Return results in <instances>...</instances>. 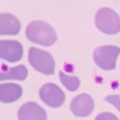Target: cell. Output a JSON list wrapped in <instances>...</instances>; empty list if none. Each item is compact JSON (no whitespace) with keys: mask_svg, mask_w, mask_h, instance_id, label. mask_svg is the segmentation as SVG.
Returning a JSON list of instances; mask_svg holds the SVG:
<instances>
[{"mask_svg":"<svg viewBox=\"0 0 120 120\" xmlns=\"http://www.w3.org/2000/svg\"><path fill=\"white\" fill-rule=\"evenodd\" d=\"M29 63L31 64V66L39 73L51 75L54 73L55 64L54 59L49 52L40 50L38 48H30L29 50Z\"/></svg>","mask_w":120,"mask_h":120,"instance_id":"3957f363","label":"cell"},{"mask_svg":"<svg viewBox=\"0 0 120 120\" xmlns=\"http://www.w3.org/2000/svg\"><path fill=\"white\" fill-rule=\"evenodd\" d=\"M40 98L50 108H59L65 101L63 90L55 84H45L40 89Z\"/></svg>","mask_w":120,"mask_h":120,"instance_id":"5b68a950","label":"cell"},{"mask_svg":"<svg viewBox=\"0 0 120 120\" xmlns=\"http://www.w3.org/2000/svg\"><path fill=\"white\" fill-rule=\"evenodd\" d=\"M95 25L105 34H118L120 31V16L110 8H101L95 15Z\"/></svg>","mask_w":120,"mask_h":120,"instance_id":"7a4b0ae2","label":"cell"},{"mask_svg":"<svg viewBox=\"0 0 120 120\" xmlns=\"http://www.w3.org/2000/svg\"><path fill=\"white\" fill-rule=\"evenodd\" d=\"M28 76V70L24 65L15 66L13 69L9 70H3L1 75H0V80H24Z\"/></svg>","mask_w":120,"mask_h":120,"instance_id":"8fae6325","label":"cell"},{"mask_svg":"<svg viewBox=\"0 0 120 120\" xmlns=\"http://www.w3.org/2000/svg\"><path fill=\"white\" fill-rule=\"evenodd\" d=\"M70 109L75 116H80V118L88 116L91 114L94 109V99L88 94H80L73 99Z\"/></svg>","mask_w":120,"mask_h":120,"instance_id":"8992f818","label":"cell"},{"mask_svg":"<svg viewBox=\"0 0 120 120\" xmlns=\"http://www.w3.org/2000/svg\"><path fill=\"white\" fill-rule=\"evenodd\" d=\"M19 120H46V112L36 103H26L18 111Z\"/></svg>","mask_w":120,"mask_h":120,"instance_id":"ba28073f","label":"cell"},{"mask_svg":"<svg viewBox=\"0 0 120 120\" xmlns=\"http://www.w3.org/2000/svg\"><path fill=\"white\" fill-rule=\"evenodd\" d=\"M22 94V88L18 84H1L0 85V100L3 103H14Z\"/></svg>","mask_w":120,"mask_h":120,"instance_id":"30bf717a","label":"cell"},{"mask_svg":"<svg viewBox=\"0 0 120 120\" xmlns=\"http://www.w3.org/2000/svg\"><path fill=\"white\" fill-rule=\"evenodd\" d=\"M105 100H106L108 103L112 104L120 111V95H108L105 98Z\"/></svg>","mask_w":120,"mask_h":120,"instance_id":"4fadbf2b","label":"cell"},{"mask_svg":"<svg viewBox=\"0 0 120 120\" xmlns=\"http://www.w3.org/2000/svg\"><path fill=\"white\" fill-rule=\"evenodd\" d=\"M120 54V49L112 45H104L94 51L95 64L103 70H112L116 65V59Z\"/></svg>","mask_w":120,"mask_h":120,"instance_id":"277c9868","label":"cell"},{"mask_svg":"<svg viewBox=\"0 0 120 120\" xmlns=\"http://www.w3.org/2000/svg\"><path fill=\"white\" fill-rule=\"evenodd\" d=\"M59 78L61 80L63 85L69 90V91H75L78 90V88L80 86V80L76 76H71V75H66L64 71H60L59 73Z\"/></svg>","mask_w":120,"mask_h":120,"instance_id":"7c38bea8","label":"cell"},{"mask_svg":"<svg viewBox=\"0 0 120 120\" xmlns=\"http://www.w3.org/2000/svg\"><path fill=\"white\" fill-rule=\"evenodd\" d=\"M95 120H119V119L111 112H101L96 116Z\"/></svg>","mask_w":120,"mask_h":120,"instance_id":"5bb4252c","label":"cell"},{"mask_svg":"<svg viewBox=\"0 0 120 120\" xmlns=\"http://www.w3.org/2000/svg\"><path fill=\"white\" fill-rule=\"evenodd\" d=\"M20 31V21L14 15H0V34L1 35H16Z\"/></svg>","mask_w":120,"mask_h":120,"instance_id":"9c48e42d","label":"cell"},{"mask_svg":"<svg viewBox=\"0 0 120 120\" xmlns=\"http://www.w3.org/2000/svg\"><path fill=\"white\" fill-rule=\"evenodd\" d=\"M26 38L30 41H33V43L44 45V46H50L58 39L56 33L52 29V26H50L48 22L40 21V20H35L28 25V28H26Z\"/></svg>","mask_w":120,"mask_h":120,"instance_id":"6da1fadb","label":"cell"},{"mask_svg":"<svg viewBox=\"0 0 120 120\" xmlns=\"http://www.w3.org/2000/svg\"><path fill=\"white\" fill-rule=\"evenodd\" d=\"M0 56L6 61H18L22 56V45L14 40H1L0 41Z\"/></svg>","mask_w":120,"mask_h":120,"instance_id":"52a82bcc","label":"cell"}]
</instances>
